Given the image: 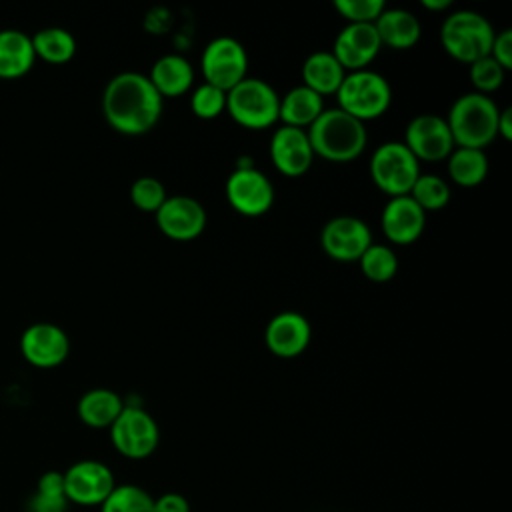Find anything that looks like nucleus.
Segmentation results:
<instances>
[{
    "label": "nucleus",
    "instance_id": "14",
    "mask_svg": "<svg viewBox=\"0 0 512 512\" xmlns=\"http://www.w3.org/2000/svg\"><path fill=\"white\" fill-rule=\"evenodd\" d=\"M154 218L158 230L166 238L176 242L196 240L208 224V214L204 206L196 198L184 194L168 196L164 204L156 210Z\"/></svg>",
    "mask_w": 512,
    "mask_h": 512
},
{
    "label": "nucleus",
    "instance_id": "1",
    "mask_svg": "<svg viewBox=\"0 0 512 512\" xmlns=\"http://www.w3.org/2000/svg\"><path fill=\"white\" fill-rule=\"evenodd\" d=\"M164 110V98L142 72L112 76L102 92V114L112 130L124 136L150 132Z\"/></svg>",
    "mask_w": 512,
    "mask_h": 512
},
{
    "label": "nucleus",
    "instance_id": "13",
    "mask_svg": "<svg viewBox=\"0 0 512 512\" xmlns=\"http://www.w3.org/2000/svg\"><path fill=\"white\" fill-rule=\"evenodd\" d=\"M370 244L372 232L356 216H334L320 230V246L336 262H358Z\"/></svg>",
    "mask_w": 512,
    "mask_h": 512
},
{
    "label": "nucleus",
    "instance_id": "39",
    "mask_svg": "<svg viewBox=\"0 0 512 512\" xmlns=\"http://www.w3.org/2000/svg\"><path fill=\"white\" fill-rule=\"evenodd\" d=\"M450 0H422V6L426 10H432V12H440V10H446L450 8Z\"/></svg>",
    "mask_w": 512,
    "mask_h": 512
},
{
    "label": "nucleus",
    "instance_id": "20",
    "mask_svg": "<svg viewBox=\"0 0 512 512\" xmlns=\"http://www.w3.org/2000/svg\"><path fill=\"white\" fill-rule=\"evenodd\" d=\"M156 92L162 98H176L186 94L194 84V68L192 64L180 54H164L160 56L150 74H146Z\"/></svg>",
    "mask_w": 512,
    "mask_h": 512
},
{
    "label": "nucleus",
    "instance_id": "38",
    "mask_svg": "<svg viewBox=\"0 0 512 512\" xmlns=\"http://www.w3.org/2000/svg\"><path fill=\"white\" fill-rule=\"evenodd\" d=\"M496 132L502 140H512V108H500Z\"/></svg>",
    "mask_w": 512,
    "mask_h": 512
},
{
    "label": "nucleus",
    "instance_id": "33",
    "mask_svg": "<svg viewBox=\"0 0 512 512\" xmlns=\"http://www.w3.org/2000/svg\"><path fill=\"white\" fill-rule=\"evenodd\" d=\"M192 114L202 120H214L226 112V92L212 84H198L190 96Z\"/></svg>",
    "mask_w": 512,
    "mask_h": 512
},
{
    "label": "nucleus",
    "instance_id": "26",
    "mask_svg": "<svg viewBox=\"0 0 512 512\" xmlns=\"http://www.w3.org/2000/svg\"><path fill=\"white\" fill-rule=\"evenodd\" d=\"M446 160H448L450 180L462 188H474L482 184L490 170L486 152L478 148L456 146Z\"/></svg>",
    "mask_w": 512,
    "mask_h": 512
},
{
    "label": "nucleus",
    "instance_id": "31",
    "mask_svg": "<svg viewBox=\"0 0 512 512\" xmlns=\"http://www.w3.org/2000/svg\"><path fill=\"white\" fill-rule=\"evenodd\" d=\"M100 512H154V498L136 484H116Z\"/></svg>",
    "mask_w": 512,
    "mask_h": 512
},
{
    "label": "nucleus",
    "instance_id": "11",
    "mask_svg": "<svg viewBox=\"0 0 512 512\" xmlns=\"http://www.w3.org/2000/svg\"><path fill=\"white\" fill-rule=\"evenodd\" d=\"M62 474L66 498L78 506H102L116 488L112 470L100 460H78Z\"/></svg>",
    "mask_w": 512,
    "mask_h": 512
},
{
    "label": "nucleus",
    "instance_id": "6",
    "mask_svg": "<svg viewBox=\"0 0 512 512\" xmlns=\"http://www.w3.org/2000/svg\"><path fill=\"white\" fill-rule=\"evenodd\" d=\"M280 96L262 78L246 76L226 92V112L248 130H264L278 122Z\"/></svg>",
    "mask_w": 512,
    "mask_h": 512
},
{
    "label": "nucleus",
    "instance_id": "24",
    "mask_svg": "<svg viewBox=\"0 0 512 512\" xmlns=\"http://www.w3.org/2000/svg\"><path fill=\"white\" fill-rule=\"evenodd\" d=\"M344 76H346V70L338 64L334 54L328 50L312 52L302 64V86L310 88L322 98L328 94H336Z\"/></svg>",
    "mask_w": 512,
    "mask_h": 512
},
{
    "label": "nucleus",
    "instance_id": "9",
    "mask_svg": "<svg viewBox=\"0 0 512 512\" xmlns=\"http://www.w3.org/2000/svg\"><path fill=\"white\" fill-rule=\"evenodd\" d=\"M200 70L206 84L228 92L248 76L246 48L232 36L212 38L202 50Z\"/></svg>",
    "mask_w": 512,
    "mask_h": 512
},
{
    "label": "nucleus",
    "instance_id": "16",
    "mask_svg": "<svg viewBox=\"0 0 512 512\" xmlns=\"http://www.w3.org/2000/svg\"><path fill=\"white\" fill-rule=\"evenodd\" d=\"M312 340L308 318L294 310H284L272 316L264 328V344L270 354L292 360L306 352Z\"/></svg>",
    "mask_w": 512,
    "mask_h": 512
},
{
    "label": "nucleus",
    "instance_id": "10",
    "mask_svg": "<svg viewBox=\"0 0 512 512\" xmlns=\"http://www.w3.org/2000/svg\"><path fill=\"white\" fill-rule=\"evenodd\" d=\"M224 194L234 212L246 218L264 216L274 204V184L258 168L236 166L224 184Z\"/></svg>",
    "mask_w": 512,
    "mask_h": 512
},
{
    "label": "nucleus",
    "instance_id": "28",
    "mask_svg": "<svg viewBox=\"0 0 512 512\" xmlns=\"http://www.w3.org/2000/svg\"><path fill=\"white\" fill-rule=\"evenodd\" d=\"M68 498L64 492V474L48 470L38 478L36 492L26 504V512H68Z\"/></svg>",
    "mask_w": 512,
    "mask_h": 512
},
{
    "label": "nucleus",
    "instance_id": "4",
    "mask_svg": "<svg viewBox=\"0 0 512 512\" xmlns=\"http://www.w3.org/2000/svg\"><path fill=\"white\" fill-rule=\"evenodd\" d=\"M494 28L474 10H456L440 26V44L448 56L462 64H472L490 54Z\"/></svg>",
    "mask_w": 512,
    "mask_h": 512
},
{
    "label": "nucleus",
    "instance_id": "21",
    "mask_svg": "<svg viewBox=\"0 0 512 512\" xmlns=\"http://www.w3.org/2000/svg\"><path fill=\"white\" fill-rule=\"evenodd\" d=\"M374 28L380 44L392 50H408L416 46L422 34L418 18L402 8H384V12L376 18Z\"/></svg>",
    "mask_w": 512,
    "mask_h": 512
},
{
    "label": "nucleus",
    "instance_id": "5",
    "mask_svg": "<svg viewBox=\"0 0 512 512\" xmlns=\"http://www.w3.org/2000/svg\"><path fill=\"white\" fill-rule=\"evenodd\" d=\"M336 100V108L364 124L366 120H376L388 112L392 104V88L382 74L364 68L346 72L340 88L336 90Z\"/></svg>",
    "mask_w": 512,
    "mask_h": 512
},
{
    "label": "nucleus",
    "instance_id": "15",
    "mask_svg": "<svg viewBox=\"0 0 512 512\" xmlns=\"http://www.w3.org/2000/svg\"><path fill=\"white\" fill-rule=\"evenodd\" d=\"M20 354L34 368H56L70 354V338L58 324L34 322L20 336Z\"/></svg>",
    "mask_w": 512,
    "mask_h": 512
},
{
    "label": "nucleus",
    "instance_id": "27",
    "mask_svg": "<svg viewBox=\"0 0 512 512\" xmlns=\"http://www.w3.org/2000/svg\"><path fill=\"white\" fill-rule=\"evenodd\" d=\"M32 38V48L36 58L48 64H66L76 54V40L72 32L60 26H50L38 30Z\"/></svg>",
    "mask_w": 512,
    "mask_h": 512
},
{
    "label": "nucleus",
    "instance_id": "34",
    "mask_svg": "<svg viewBox=\"0 0 512 512\" xmlns=\"http://www.w3.org/2000/svg\"><path fill=\"white\" fill-rule=\"evenodd\" d=\"M168 198L164 184L154 176H140L130 186V200L140 212L156 214V210Z\"/></svg>",
    "mask_w": 512,
    "mask_h": 512
},
{
    "label": "nucleus",
    "instance_id": "17",
    "mask_svg": "<svg viewBox=\"0 0 512 512\" xmlns=\"http://www.w3.org/2000/svg\"><path fill=\"white\" fill-rule=\"evenodd\" d=\"M268 152L274 168L288 178L304 176L314 162V152L306 130L284 124L274 130Z\"/></svg>",
    "mask_w": 512,
    "mask_h": 512
},
{
    "label": "nucleus",
    "instance_id": "12",
    "mask_svg": "<svg viewBox=\"0 0 512 512\" xmlns=\"http://www.w3.org/2000/svg\"><path fill=\"white\" fill-rule=\"evenodd\" d=\"M404 146L420 162H440L450 156L456 148L450 128L444 116L438 114H418L404 130Z\"/></svg>",
    "mask_w": 512,
    "mask_h": 512
},
{
    "label": "nucleus",
    "instance_id": "19",
    "mask_svg": "<svg viewBox=\"0 0 512 512\" xmlns=\"http://www.w3.org/2000/svg\"><path fill=\"white\" fill-rule=\"evenodd\" d=\"M380 226L386 236L396 246L414 244L426 226V212L406 194L388 198L380 214Z\"/></svg>",
    "mask_w": 512,
    "mask_h": 512
},
{
    "label": "nucleus",
    "instance_id": "30",
    "mask_svg": "<svg viewBox=\"0 0 512 512\" xmlns=\"http://www.w3.org/2000/svg\"><path fill=\"white\" fill-rule=\"evenodd\" d=\"M360 264V270L362 274L376 282V284H382V282H388L396 276L398 272V256L396 252L386 246V244H370L364 254L360 256L358 260Z\"/></svg>",
    "mask_w": 512,
    "mask_h": 512
},
{
    "label": "nucleus",
    "instance_id": "37",
    "mask_svg": "<svg viewBox=\"0 0 512 512\" xmlns=\"http://www.w3.org/2000/svg\"><path fill=\"white\" fill-rule=\"evenodd\" d=\"M154 512H190V502L178 492H164L154 498Z\"/></svg>",
    "mask_w": 512,
    "mask_h": 512
},
{
    "label": "nucleus",
    "instance_id": "35",
    "mask_svg": "<svg viewBox=\"0 0 512 512\" xmlns=\"http://www.w3.org/2000/svg\"><path fill=\"white\" fill-rule=\"evenodd\" d=\"M334 10L348 24H374L384 12V0H334Z\"/></svg>",
    "mask_w": 512,
    "mask_h": 512
},
{
    "label": "nucleus",
    "instance_id": "7",
    "mask_svg": "<svg viewBox=\"0 0 512 512\" xmlns=\"http://www.w3.org/2000/svg\"><path fill=\"white\" fill-rule=\"evenodd\" d=\"M368 170L374 186L388 198H394L410 194L416 178L420 176V162L404 142L388 140L372 152Z\"/></svg>",
    "mask_w": 512,
    "mask_h": 512
},
{
    "label": "nucleus",
    "instance_id": "3",
    "mask_svg": "<svg viewBox=\"0 0 512 512\" xmlns=\"http://www.w3.org/2000/svg\"><path fill=\"white\" fill-rule=\"evenodd\" d=\"M500 106L486 94L466 92L460 94L446 116L454 146L484 150L496 138Z\"/></svg>",
    "mask_w": 512,
    "mask_h": 512
},
{
    "label": "nucleus",
    "instance_id": "32",
    "mask_svg": "<svg viewBox=\"0 0 512 512\" xmlns=\"http://www.w3.org/2000/svg\"><path fill=\"white\" fill-rule=\"evenodd\" d=\"M468 74H470V82L474 86V92L478 94H486L490 96L492 92H496L506 78V70L488 54L472 64H468Z\"/></svg>",
    "mask_w": 512,
    "mask_h": 512
},
{
    "label": "nucleus",
    "instance_id": "23",
    "mask_svg": "<svg viewBox=\"0 0 512 512\" xmlns=\"http://www.w3.org/2000/svg\"><path fill=\"white\" fill-rule=\"evenodd\" d=\"M324 112V98L306 86H294L280 98L278 120L284 126L308 130Z\"/></svg>",
    "mask_w": 512,
    "mask_h": 512
},
{
    "label": "nucleus",
    "instance_id": "8",
    "mask_svg": "<svg viewBox=\"0 0 512 512\" xmlns=\"http://www.w3.org/2000/svg\"><path fill=\"white\" fill-rule=\"evenodd\" d=\"M108 430L116 452L130 460L148 458L160 444V428L154 416L140 406H124Z\"/></svg>",
    "mask_w": 512,
    "mask_h": 512
},
{
    "label": "nucleus",
    "instance_id": "18",
    "mask_svg": "<svg viewBox=\"0 0 512 512\" xmlns=\"http://www.w3.org/2000/svg\"><path fill=\"white\" fill-rule=\"evenodd\" d=\"M382 44L374 24H346L334 38L332 54L346 72L368 68Z\"/></svg>",
    "mask_w": 512,
    "mask_h": 512
},
{
    "label": "nucleus",
    "instance_id": "29",
    "mask_svg": "<svg viewBox=\"0 0 512 512\" xmlns=\"http://www.w3.org/2000/svg\"><path fill=\"white\" fill-rule=\"evenodd\" d=\"M426 214L446 208L452 198L450 184L436 174H420L408 194Z\"/></svg>",
    "mask_w": 512,
    "mask_h": 512
},
{
    "label": "nucleus",
    "instance_id": "2",
    "mask_svg": "<svg viewBox=\"0 0 512 512\" xmlns=\"http://www.w3.org/2000/svg\"><path fill=\"white\" fill-rule=\"evenodd\" d=\"M306 134L314 156L334 164L354 162L362 156L368 144L364 124L340 108H324Z\"/></svg>",
    "mask_w": 512,
    "mask_h": 512
},
{
    "label": "nucleus",
    "instance_id": "22",
    "mask_svg": "<svg viewBox=\"0 0 512 512\" xmlns=\"http://www.w3.org/2000/svg\"><path fill=\"white\" fill-rule=\"evenodd\" d=\"M36 62L32 38L16 28L0 30V78L16 80L26 76Z\"/></svg>",
    "mask_w": 512,
    "mask_h": 512
},
{
    "label": "nucleus",
    "instance_id": "36",
    "mask_svg": "<svg viewBox=\"0 0 512 512\" xmlns=\"http://www.w3.org/2000/svg\"><path fill=\"white\" fill-rule=\"evenodd\" d=\"M490 56L508 72L512 68V30L504 28L494 34Z\"/></svg>",
    "mask_w": 512,
    "mask_h": 512
},
{
    "label": "nucleus",
    "instance_id": "25",
    "mask_svg": "<svg viewBox=\"0 0 512 512\" xmlns=\"http://www.w3.org/2000/svg\"><path fill=\"white\" fill-rule=\"evenodd\" d=\"M124 406L126 404L114 390L92 388L80 396L76 412L82 424H86L88 428L100 430V428H110L114 420L120 416Z\"/></svg>",
    "mask_w": 512,
    "mask_h": 512
}]
</instances>
